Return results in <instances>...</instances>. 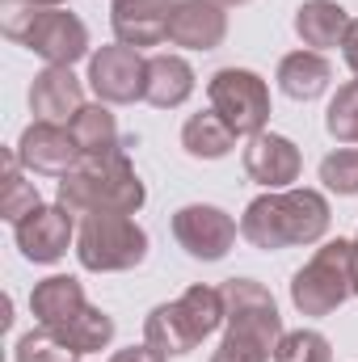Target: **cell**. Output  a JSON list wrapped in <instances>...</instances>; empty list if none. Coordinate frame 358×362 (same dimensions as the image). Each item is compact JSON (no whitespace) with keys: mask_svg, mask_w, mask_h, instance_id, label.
Returning a JSON list of instances; mask_svg holds the SVG:
<instances>
[{"mask_svg":"<svg viewBox=\"0 0 358 362\" xmlns=\"http://www.w3.org/2000/svg\"><path fill=\"white\" fill-rule=\"evenodd\" d=\"M135 148V144H127ZM122 152H110V156H85L76 169H68L59 177L55 189V202L68 206L72 215H93V211H118V215H139V206L148 202V189L135 173L131 156Z\"/></svg>","mask_w":358,"mask_h":362,"instance_id":"7a4b0ae2","label":"cell"},{"mask_svg":"<svg viewBox=\"0 0 358 362\" xmlns=\"http://www.w3.org/2000/svg\"><path fill=\"white\" fill-rule=\"evenodd\" d=\"M76 358L81 354H101L110 341H114V316H105L101 308H85L81 316H72L68 325H59V329H51Z\"/></svg>","mask_w":358,"mask_h":362,"instance_id":"603a6c76","label":"cell"},{"mask_svg":"<svg viewBox=\"0 0 358 362\" xmlns=\"http://www.w3.org/2000/svg\"><path fill=\"white\" fill-rule=\"evenodd\" d=\"M342 55H346V68L354 72V81H358V17L350 21V30L342 38Z\"/></svg>","mask_w":358,"mask_h":362,"instance_id":"1f68e13d","label":"cell"},{"mask_svg":"<svg viewBox=\"0 0 358 362\" xmlns=\"http://www.w3.org/2000/svg\"><path fill=\"white\" fill-rule=\"evenodd\" d=\"M13 362H76V354L51 333V329H30L21 341H17V350H13Z\"/></svg>","mask_w":358,"mask_h":362,"instance_id":"f1b7e54d","label":"cell"},{"mask_svg":"<svg viewBox=\"0 0 358 362\" xmlns=\"http://www.w3.org/2000/svg\"><path fill=\"white\" fill-rule=\"evenodd\" d=\"M17 160L25 165V173H42V177H64L68 169H76L85 156L72 139V131L64 122H30L17 139Z\"/></svg>","mask_w":358,"mask_h":362,"instance_id":"30bf717a","label":"cell"},{"mask_svg":"<svg viewBox=\"0 0 358 362\" xmlns=\"http://www.w3.org/2000/svg\"><path fill=\"white\" fill-rule=\"evenodd\" d=\"M236 232L241 223L211 202H190L173 215V240L194 262H224L228 249L236 245Z\"/></svg>","mask_w":358,"mask_h":362,"instance_id":"52a82bcc","label":"cell"},{"mask_svg":"<svg viewBox=\"0 0 358 362\" xmlns=\"http://www.w3.org/2000/svg\"><path fill=\"white\" fill-rule=\"evenodd\" d=\"M329 198L321 189H266L262 198H253L241 215V236L262 249H295V245H316L329 232Z\"/></svg>","mask_w":358,"mask_h":362,"instance_id":"6da1fadb","label":"cell"},{"mask_svg":"<svg viewBox=\"0 0 358 362\" xmlns=\"http://www.w3.org/2000/svg\"><path fill=\"white\" fill-rule=\"evenodd\" d=\"M144 81H148V59L135 47L110 42L89 55V85L97 93V101H105V105L144 101Z\"/></svg>","mask_w":358,"mask_h":362,"instance_id":"ba28073f","label":"cell"},{"mask_svg":"<svg viewBox=\"0 0 358 362\" xmlns=\"http://www.w3.org/2000/svg\"><path fill=\"white\" fill-rule=\"evenodd\" d=\"M178 0H110L114 42L122 47H161L169 38V13Z\"/></svg>","mask_w":358,"mask_h":362,"instance_id":"7c38bea8","label":"cell"},{"mask_svg":"<svg viewBox=\"0 0 358 362\" xmlns=\"http://www.w3.org/2000/svg\"><path fill=\"white\" fill-rule=\"evenodd\" d=\"M228 38V13L215 0H178L169 13V42L185 51H215Z\"/></svg>","mask_w":358,"mask_h":362,"instance_id":"5bb4252c","label":"cell"},{"mask_svg":"<svg viewBox=\"0 0 358 362\" xmlns=\"http://www.w3.org/2000/svg\"><path fill=\"white\" fill-rule=\"evenodd\" d=\"M325 131L337 144H358V81H346L325 110Z\"/></svg>","mask_w":358,"mask_h":362,"instance_id":"484cf974","label":"cell"},{"mask_svg":"<svg viewBox=\"0 0 358 362\" xmlns=\"http://www.w3.org/2000/svg\"><path fill=\"white\" fill-rule=\"evenodd\" d=\"M224 303H228V333L211 362H270L282 341V316L278 303L262 282L253 278H228L224 282Z\"/></svg>","mask_w":358,"mask_h":362,"instance_id":"3957f363","label":"cell"},{"mask_svg":"<svg viewBox=\"0 0 358 362\" xmlns=\"http://www.w3.org/2000/svg\"><path fill=\"white\" fill-rule=\"evenodd\" d=\"M321 181L329 194L337 198H354L358 194V148H337L321 160Z\"/></svg>","mask_w":358,"mask_h":362,"instance_id":"83f0119b","label":"cell"},{"mask_svg":"<svg viewBox=\"0 0 358 362\" xmlns=\"http://www.w3.org/2000/svg\"><path fill=\"white\" fill-rule=\"evenodd\" d=\"M25 47L34 55H42L51 68H72L76 59L89 55V25L68 8H42V17L34 21Z\"/></svg>","mask_w":358,"mask_h":362,"instance_id":"8fae6325","label":"cell"},{"mask_svg":"<svg viewBox=\"0 0 358 362\" xmlns=\"http://www.w3.org/2000/svg\"><path fill=\"white\" fill-rule=\"evenodd\" d=\"M207 101L245 139L262 135L270 122V85L249 68H219L207 81Z\"/></svg>","mask_w":358,"mask_h":362,"instance_id":"8992f818","label":"cell"},{"mask_svg":"<svg viewBox=\"0 0 358 362\" xmlns=\"http://www.w3.org/2000/svg\"><path fill=\"white\" fill-rule=\"evenodd\" d=\"M38 4H47V8H59V4H68V0H38Z\"/></svg>","mask_w":358,"mask_h":362,"instance_id":"e575fe53","label":"cell"},{"mask_svg":"<svg viewBox=\"0 0 358 362\" xmlns=\"http://www.w3.org/2000/svg\"><path fill=\"white\" fill-rule=\"evenodd\" d=\"M350 13L337 4V0H304L295 8V34L308 51H329V47H342L346 30H350Z\"/></svg>","mask_w":358,"mask_h":362,"instance_id":"e0dca14e","label":"cell"},{"mask_svg":"<svg viewBox=\"0 0 358 362\" xmlns=\"http://www.w3.org/2000/svg\"><path fill=\"white\" fill-rule=\"evenodd\" d=\"M350 245H354V295H358V232H354V240H350Z\"/></svg>","mask_w":358,"mask_h":362,"instance_id":"d6a6232c","label":"cell"},{"mask_svg":"<svg viewBox=\"0 0 358 362\" xmlns=\"http://www.w3.org/2000/svg\"><path fill=\"white\" fill-rule=\"evenodd\" d=\"M181 308H185V316H190V325H194V333L207 341L224 320H228V303H224V286H190L185 295H181Z\"/></svg>","mask_w":358,"mask_h":362,"instance_id":"d4e9b609","label":"cell"},{"mask_svg":"<svg viewBox=\"0 0 358 362\" xmlns=\"http://www.w3.org/2000/svg\"><path fill=\"white\" fill-rule=\"evenodd\" d=\"M42 206V198H38V189H34V181L25 177V165L17 160V148H8L4 152V173H0V215L17 228L30 211H38Z\"/></svg>","mask_w":358,"mask_h":362,"instance_id":"cb8c5ba5","label":"cell"},{"mask_svg":"<svg viewBox=\"0 0 358 362\" xmlns=\"http://www.w3.org/2000/svg\"><path fill=\"white\" fill-rule=\"evenodd\" d=\"M148 257V232L135 223V215L118 211H93L76 228V262L89 274H122L135 270Z\"/></svg>","mask_w":358,"mask_h":362,"instance_id":"277c9868","label":"cell"},{"mask_svg":"<svg viewBox=\"0 0 358 362\" xmlns=\"http://www.w3.org/2000/svg\"><path fill=\"white\" fill-rule=\"evenodd\" d=\"M215 4H224V8H241V4H249V0H215Z\"/></svg>","mask_w":358,"mask_h":362,"instance_id":"836d02e7","label":"cell"},{"mask_svg":"<svg viewBox=\"0 0 358 362\" xmlns=\"http://www.w3.org/2000/svg\"><path fill=\"white\" fill-rule=\"evenodd\" d=\"M42 8L47 4H38V0H0V30H4V38L25 42L34 21L42 17Z\"/></svg>","mask_w":358,"mask_h":362,"instance_id":"f546056e","label":"cell"},{"mask_svg":"<svg viewBox=\"0 0 358 362\" xmlns=\"http://www.w3.org/2000/svg\"><path fill=\"white\" fill-rule=\"evenodd\" d=\"M354 295V245L325 240L312 262L291 278V303L304 316H333Z\"/></svg>","mask_w":358,"mask_h":362,"instance_id":"5b68a950","label":"cell"},{"mask_svg":"<svg viewBox=\"0 0 358 362\" xmlns=\"http://www.w3.org/2000/svg\"><path fill=\"white\" fill-rule=\"evenodd\" d=\"M181 148L194 156V160H224L232 148H236V131L215 114V110H202V114H190L185 127H181Z\"/></svg>","mask_w":358,"mask_h":362,"instance_id":"7402d4cb","label":"cell"},{"mask_svg":"<svg viewBox=\"0 0 358 362\" xmlns=\"http://www.w3.org/2000/svg\"><path fill=\"white\" fill-rule=\"evenodd\" d=\"M333 81V68L321 51H291L278 59V89L287 93L291 101H316L321 93L329 89Z\"/></svg>","mask_w":358,"mask_h":362,"instance_id":"ac0fdd59","label":"cell"},{"mask_svg":"<svg viewBox=\"0 0 358 362\" xmlns=\"http://www.w3.org/2000/svg\"><path fill=\"white\" fill-rule=\"evenodd\" d=\"M299 169H304V156L287 135L262 131L245 148V173L266 189H291V181H299Z\"/></svg>","mask_w":358,"mask_h":362,"instance_id":"4fadbf2b","label":"cell"},{"mask_svg":"<svg viewBox=\"0 0 358 362\" xmlns=\"http://www.w3.org/2000/svg\"><path fill=\"white\" fill-rule=\"evenodd\" d=\"M68 131H72V139H76L81 156H110V152H122V148L131 144V139H122V135H118V122H114V114H110V105H105V101L85 105V110L68 122Z\"/></svg>","mask_w":358,"mask_h":362,"instance_id":"44dd1931","label":"cell"},{"mask_svg":"<svg viewBox=\"0 0 358 362\" xmlns=\"http://www.w3.org/2000/svg\"><path fill=\"white\" fill-rule=\"evenodd\" d=\"M110 362H169V358L144 341V346H127V350H118V354H114Z\"/></svg>","mask_w":358,"mask_h":362,"instance_id":"4dcf8cb0","label":"cell"},{"mask_svg":"<svg viewBox=\"0 0 358 362\" xmlns=\"http://www.w3.org/2000/svg\"><path fill=\"white\" fill-rule=\"evenodd\" d=\"M194 93V68L181 55H152L148 59V81H144V101L156 110H178Z\"/></svg>","mask_w":358,"mask_h":362,"instance_id":"d6986e66","label":"cell"},{"mask_svg":"<svg viewBox=\"0 0 358 362\" xmlns=\"http://www.w3.org/2000/svg\"><path fill=\"white\" fill-rule=\"evenodd\" d=\"M144 341H148L152 350H161L165 358H181V354H190L202 337L194 333V325H190L181 299H173V303H161V308L148 312V320H144Z\"/></svg>","mask_w":358,"mask_h":362,"instance_id":"ffe728a7","label":"cell"},{"mask_svg":"<svg viewBox=\"0 0 358 362\" xmlns=\"http://www.w3.org/2000/svg\"><path fill=\"white\" fill-rule=\"evenodd\" d=\"M85 308H89L85 286L72 274H51V278L34 282V291H30V312H34V320L42 329H59L72 316H81Z\"/></svg>","mask_w":358,"mask_h":362,"instance_id":"2e32d148","label":"cell"},{"mask_svg":"<svg viewBox=\"0 0 358 362\" xmlns=\"http://www.w3.org/2000/svg\"><path fill=\"white\" fill-rule=\"evenodd\" d=\"M274 362H333V346L316 329H295V333H282Z\"/></svg>","mask_w":358,"mask_h":362,"instance_id":"4316f807","label":"cell"},{"mask_svg":"<svg viewBox=\"0 0 358 362\" xmlns=\"http://www.w3.org/2000/svg\"><path fill=\"white\" fill-rule=\"evenodd\" d=\"M85 110V89L72 68H42L30 85V114L38 122H72Z\"/></svg>","mask_w":358,"mask_h":362,"instance_id":"9a60e30c","label":"cell"},{"mask_svg":"<svg viewBox=\"0 0 358 362\" xmlns=\"http://www.w3.org/2000/svg\"><path fill=\"white\" fill-rule=\"evenodd\" d=\"M13 236H17V249H21V257L25 262H34V266H55L72 245H76V215L68 211V206H38V211H30L17 228H13Z\"/></svg>","mask_w":358,"mask_h":362,"instance_id":"9c48e42d","label":"cell"}]
</instances>
